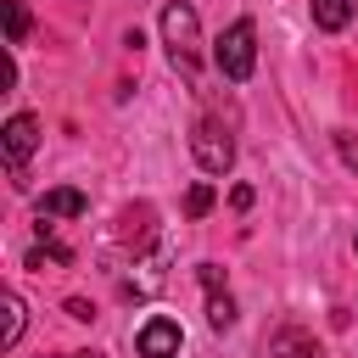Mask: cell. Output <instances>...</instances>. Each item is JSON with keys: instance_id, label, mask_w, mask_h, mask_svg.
Segmentation results:
<instances>
[{"instance_id": "ba28073f", "label": "cell", "mask_w": 358, "mask_h": 358, "mask_svg": "<svg viewBox=\"0 0 358 358\" xmlns=\"http://www.w3.org/2000/svg\"><path fill=\"white\" fill-rule=\"evenodd\" d=\"M0 11H6V45L17 50V45L28 39V28H34V17H28V6H22V0H0Z\"/></svg>"}, {"instance_id": "3957f363", "label": "cell", "mask_w": 358, "mask_h": 358, "mask_svg": "<svg viewBox=\"0 0 358 358\" xmlns=\"http://www.w3.org/2000/svg\"><path fill=\"white\" fill-rule=\"evenodd\" d=\"M190 151H196L201 173H229V162H235V134H229L218 117H201V123L190 129Z\"/></svg>"}, {"instance_id": "7a4b0ae2", "label": "cell", "mask_w": 358, "mask_h": 358, "mask_svg": "<svg viewBox=\"0 0 358 358\" xmlns=\"http://www.w3.org/2000/svg\"><path fill=\"white\" fill-rule=\"evenodd\" d=\"M162 45H168L173 67H179L185 78H196V45H201V22H196V6H185V0L162 6Z\"/></svg>"}, {"instance_id": "6da1fadb", "label": "cell", "mask_w": 358, "mask_h": 358, "mask_svg": "<svg viewBox=\"0 0 358 358\" xmlns=\"http://www.w3.org/2000/svg\"><path fill=\"white\" fill-rule=\"evenodd\" d=\"M213 62H218V73H224L229 84H246V78H252V67H257V28H252V17H235V22L218 34Z\"/></svg>"}, {"instance_id": "5b68a950", "label": "cell", "mask_w": 358, "mask_h": 358, "mask_svg": "<svg viewBox=\"0 0 358 358\" xmlns=\"http://www.w3.org/2000/svg\"><path fill=\"white\" fill-rule=\"evenodd\" d=\"M179 347H185V330L173 319H145L140 336H134V352L140 358H179Z\"/></svg>"}, {"instance_id": "8992f818", "label": "cell", "mask_w": 358, "mask_h": 358, "mask_svg": "<svg viewBox=\"0 0 358 358\" xmlns=\"http://www.w3.org/2000/svg\"><path fill=\"white\" fill-rule=\"evenodd\" d=\"M34 207H39V224H50V218H84V213H90V196L73 190V185H56V190H45Z\"/></svg>"}, {"instance_id": "4fadbf2b", "label": "cell", "mask_w": 358, "mask_h": 358, "mask_svg": "<svg viewBox=\"0 0 358 358\" xmlns=\"http://www.w3.org/2000/svg\"><path fill=\"white\" fill-rule=\"evenodd\" d=\"M336 151H341V162L358 173V134H347V129H336Z\"/></svg>"}, {"instance_id": "5bb4252c", "label": "cell", "mask_w": 358, "mask_h": 358, "mask_svg": "<svg viewBox=\"0 0 358 358\" xmlns=\"http://www.w3.org/2000/svg\"><path fill=\"white\" fill-rule=\"evenodd\" d=\"M196 280L207 285V296H213V291H224V268H218V263H196Z\"/></svg>"}, {"instance_id": "30bf717a", "label": "cell", "mask_w": 358, "mask_h": 358, "mask_svg": "<svg viewBox=\"0 0 358 358\" xmlns=\"http://www.w3.org/2000/svg\"><path fill=\"white\" fill-rule=\"evenodd\" d=\"M207 324H213V330H229V324H235V296H229V291H213V296H207Z\"/></svg>"}, {"instance_id": "8fae6325", "label": "cell", "mask_w": 358, "mask_h": 358, "mask_svg": "<svg viewBox=\"0 0 358 358\" xmlns=\"http://www.w3.org/2000/svg\"><path fill=\"white\" fill-rule=\"evenodd\" d=\"M274 352H291V358H319V341H308L302 330H280Z\"/></svg>"}, {"instance_id": "277c9868", "label": "cell", "mask_w": 358, "mask_h": 358, "mask_svg": "<svg viewBox=\"0 0 358 358\" xmlns=\"http://www.w3.org/2000/svg\"><path fill=\"white\" fill-rule=\"evenodd\" d=\"M34 145H39V117L34 112H11L6 129H0V151H6V168H11L17 185H22V162L34 157Z\"/></svg>"}, {"instance_id": "2e32d148", "label": "cell", "mask_w": 358, "mask_h": 358, "mask_svg": "<svg viewBox=\"0 0 358 358\" xmlns=\"http://www.w3.org/2000/svg\"><path fill=\"white\" fill-rule=\"evenodd\" d=\"M67 358H101V352H67Z\"/></svg>"}, {"instance_id": "7c38bea8", "label": "cell", "mask_w": 358, "mask_h": 358, "mask_svg": "<svg viewBox=\"0 0 358 358\" xmlns=\"http://www.w3.org/2000/svg\"><path fill=\"white\" fill-rule=\"evenodd\" d=\"M185 213H190V218H207V213H213V185H190Z\"/></svg>"}, {"instance_id": "9c48e42d", "label": "cell", "mask_w": 358, "mask_h": 358, "mask_svg": "<svg viewBox=\"0 0 358 358\" xmlns=\"http://www.w3.org/2000/svg\"><path fill=\"white\" fill-rule=\"evenodd\" d=\"M22 324H28V308H22L17 291H6V330H0V347H6V352L22 341Z\"/></svg>"}, {"instance_id": "52a82bcc", "label": "cell", "mask_w": 358, "mask_h": 358, "mask_svg": "<svg viewBox=\"0 0 358 358\" xmlns=\"http://www.w3.org/2000/svg\"><path fill=\"white\" fill-rule=\"evenodd\" d=\"M347 22H352V0H313V28L341 34Z\"/></svg>"}, {"instance_id": "9a60e30c", "label": "cell", "mask_w": 358, "mask_h": 358, "mask_svg": "<svg viewBox=\"0 0 358 358\" xmlns=\"http://www.w3.org/2000/svg\"><path fill=\"white\" fill-rule=\"evenodd\" d=\"M229 207L246 213V207H252V185H235V190H229Z\"/></svg>"}]
</instances>
